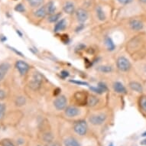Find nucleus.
Returning <instances> with one entry per match:
<instances>
[{
	"instance_id": "obj_1",
	"label": "nucleus",
	"mask_w": 146,
	"mask_h": 146,
	"mask_svg": "<svg viewBox=\"0 0 146 146\" xmlns=\"http://www.w3.org/2000/svg\"><path fill=\"white\" fill-rule=\"evenodd\" d=\"M116 66H117L118 69L122 72L129 71L132 67V64L129 60L124 56H121L118 58L116 60Z\"/></svg>"
},
{
	"instance_id": "obj_2",
	"label": "nucleus",
	"mask_w": 146,
	"mask_h": 146,
	"mask_svg": "<svg viewBox=\"0 0 146 146\" xmlns=\"http://www.w3.org/2000/svg\"><path fill=\"white\" fill-rule=\"evenodd\" d=\"M42 82H43L42 76L40 74H38V73H35V74H34L31 81L29 82V86L32 90H38L39 89L41 88Z\"/></svg>"
},
{
	"instance_id": "obj_3",
	"label": "nucleus",
	"mask_w": 146,
	"mask_h": 146,
	"mask_svg": "<svg viewBox=\"0 0 146 146\" xmlns=\"http://www.w3.org/2000/svg\"><path fill=\"white\" fill-rule=\"evenodd\" d=\"M53 103L57 110H64L67 107V100L64 95H59L56 97Z\"/></svg>"
},
{
	"instance_id": "obj_4",
	"label": "nucleus",
	"mask_w": 146,
	"mask_h": 146,
	"mask_svg": "<svg viewBox=\"0 0 146 146\" xmlns=\"http://www.w3.org/2000/svg\"><path fill=\"white\" fill-rule=\"evenodd\" d=\"M74 132L79 135H85L87 132V124L84 120H80L75 122L74 125Z\"/></svg>"
},
{
	"instance_id": "obj_5",
	"label": "nucleus",
	"mask_w": 146,
	"mask_h": 146,
	"mask_svg": "<svg viewBox=\"0 0 146 146\" xmlns=\"http://www.w3.org/2000/svg\"><path fill=\"white\" fill-rule=\"evenodd\" d=\"M106 120V115L103 113L93 115L89 118V122L94 125H100L105 122Z\"/></svg>"
},
{
	"instance_id": "obj_6",
	"label": "nucleus",
	"mask_w": 146,
	"mask_h": 146,
	"mask_svg": "<svg viewBox=\"0 0 146 146\" xmlns=\"http://www.w3.org/2000/svg\"><path fill=\"white\" fill-rule=\"evenodd\" d=\"M15 67L18 70V71L20 74L21 76H24L29 72L30 69V66H29L26 62H25L23 60H18L15 63Z\"/></svg>"
},
{
	"instance_id": "obj_7",
	"label": "nucleus",
	"mask_w": 146,
	"mask_h": 146,
	"mask_svg": "<svg viewBox=\"0 0 146 146\" xmlns=\"http://www.w3.org/2000/svg\"><path fill=\"white\" fill-rule=\"evenodd\" d=\"M74 99L77 104L86 105V104H87L88 96L86 93H84V92H77L74 94Z\"/></svg>"
},
{
	"instance_id": "obj_8",
	"label": "nucleus",
	"mask_w": 146,
	"mask_h": 146,
	"mask_svg": "<svg viewBox=\"0 0 146 146\" xmlns=\"http://www.w3.org/2000/svg\"><path fill=\"white\" fill-rule=\"evenodd\" d=\"M65 115H67V117L72 118L75 117L80 114V109L77 106H69L66 107V109L64 110Z\"/></svg>"
},
{
	"instance_id": "obj_9",
	"label": "nucleus",
	"mask_w": 146,
	"mask_h": 146,
	"mask_svg": "<svg viewBox=\"0 0 146 146\" xmlns=\"http://www.w3.org/2000/svg\"><path fill=\"white\" fill-rule=\"evenodd\" d=\"M88 12L84 9H78L76 11V18L77 21L80 23H84L88 19Z\"/></svg>"
},
{
	"instance_id": "obj_10",
	"label": "nucleus",
	"mask_w": 146,
	"mask_h": 146,
	"mask_svg": "<svg viewBox=\"0 0 146 146\" xmlns=\"http://www.w3.org/2000/svg\"><path fill=\"white\" fill-rule=\"evenodd\" d=\"M129 26L133 31H141L144 28V25L141 20L134 19L129 22Z\"/></svg>"
},
{
	"instance_id": "obj_11",
	"label": "nucleus",
	"mask_w": 146,
	"mask_h": 146,
	"mask_svg": "<svg viewBox=\"0 0 146 146\" xmlns=\"http://www.w3.org/2000/svg\"><path fill=\"white\" fill-rule=\"evenodd\" d=\"M67 26V22L66 19H63L59 20L58 22H56L54 28V31L58 33V32H60V31H64L66 29Z\"/></svg>"
},
{
	"instance_id": "obj_12",
	"label": "nucleus",
	"mask_w": 146,
	"mask_h": 146,
	"mask_svg": "<svg viewBox=\"0 0 146 146\" xmlns=\"http://www.w3.org/2000/svg\"><path fill=\"white\" fill-rule=\"evenodd\" d=\"M113 90L115 91V93L119 94H127V90L125 88V86L122 84L121 82L116 81L115 82L113 85Z\"/></svg>"
},
{
	"instance_id": "obj_13",
	"label": "nucleus",
	"mask_w": 146,
	"mask_h": 146,
	"mask_svg": "<svg viewBox=\"0 0 146 146\" xmlns=\"http://www.w3.org/2000/svg\"><path fill=\"white\" fill-rule=\"evenodd\" d=\"M10 68V64L8 62H3L0 64V81H2Z\"/></svg>"
},
{
	"instance_id": "obj_14",
	"label": "nucleus",
	"mask_w": 146,
	"mask_h": 146,
	"mask_svg": "<svg viewBox=\"0 0 146 146\" xmlns=\"http://www.w3.org/2000/svg\"><path fill=\"white\" fill-rule=\"evenodd\" d=\"M63 10L65 13L68 15L73 14L75 12V5L74 4L71 2H67L64 3V5L63 6Z\"/></svg>"
},
{
	"instance_id": "obj_15",
	"label": "nucleus",
	"mask_w": 146,
	"mask_h": 146,
	"mask_svg": "<svg viewBox=\"0 0 146 146\" xmlns=\"http://www.w3.org/2000/svg\"><path fill=\"white\" fill-rule=\"evenodd\" d=\"M105 44L106 46V48H107L108 50H110V51H113V50L115 49V44L114 43V41L112 39V38L110 37H106L105 38Z\"/></svg>"
},
{
	"instance_id": "obj_16",
	"label": "nucleus",
	"mask_w": 146,
	"mask_h": 146,
	"mask_svg": "<svg viewBox=\"0 0 146 146\" xmlns=\"http://www.w3.org/2000/svg\"><path fill=\"white\" fill-rule=\"evenodd\" d=\"M47 15H48V12H47V9H46V5L41 6L35 12V15L38 18H40V19H43V18L46 17Z\"/></svg>"
},
{
	"instance_id": "obj_17",
	"label": "nucleus",
	"mask_w": 146,
	"mask_h": 146,
	"mask_svg": "<svg viewBox=\"0 0 146 146\" xmlns=\"http://www.w3.org/2000/svg\"><path fill=\"white\" fill-rule=\"evenodd\" d=\"M129 87L131 90L133 91H135L137 93H142L143 91V87L141 84L138 83V82L132 81L129 84Z\"/></svg>"
},
{
	"instance_id": "obj_18",
	"label": "nucleus",
	"mask_w": 146,
	"mask_h": 146,
	"mask_svg": "<svg viewBox=\"0 0 146 146\" xmlns=\"http://www.w3.org/2000/svg\"><path fill=\"white\" fill-rule=\"evenodd\" d=\"M65 146H81V145L77 141V139H75L73 137H69L64 140Z\"/></svg>"
},
{
	"instance_id": "obj_19",
	"label": "nucleus",
	"mask_w": 146,
	"mask_h": 146,
	"mask_svg": "<svg viewBox=\"0 0 146 146\" xmlns=\"http://www.w3.org/2000/svg\"><path fill=\"white\" fill-rule=\"evenodd\" d=\"M61 15H61L60 12L50 15L48 18V22H50V23H56V22H58L60 20Z\"/></svg>"
},
{
	"instance_id": "obj_20",
	"label": "nucleus",
	"mask_w": 146,
	"mask_h": 146,
	"mask_svg": "<svg viewBox=\"0 0 146 146\" xmlns=\"http://www.w3.org/2000/svg\"><path fill=\"white\" fill-rule=\"evenodd\" d=\"M99 103V98L96 96L94 95H90L88 96V100H87V104L89 106L94 107L95 106L97 105Z\"/></svg>"
},
{
	"instance_id": "obj_21",
	"label": "nucleus",
	"mask_w": 146,
	"mask_h": 146,
	"mask_svg": "<svg viewBox=\"0 0 146 146\" xmlns=\"http://www.w3.org/2000/svg\"><path fill=\"white\" fill-rule=\"evenodd\" d=\"M96 17L98 18V19L100 21H105L106 20V14L103 9L100 6H97L96 9Z\"/></svg>"
},
{
	"instance_id": "obj_22",
	"label": "nucleus",
	"mask_w": 146,
	"mask_h": 146,
	"mask_svg": "<svg viewBox=\"0 0 146 146\" xmlns=\"http://www.w3.org/2000/svg\"><path fill=\"white\" fill-rule=\"evenodd\" d=\"M96 70L101 73H104V74H110L113 71V67L109 65H100L98 66Z\"/></svg>"
},
{
	"instance_id": "obj_23",
	"label": "nucleus",
	"mask_w": 146,
	"mask_h": 146,
	"mask_svg": "<svg viewBox=\"0 0 146 146\" xmlns=\"http://www.w3.org/2000/svg\"><path fill=\"white\" fill-rule=\"evenodd\" d=\"M46 9H47V12L48 15H52L54 14L56 12V6L54 5V3L53 2H49V3L46 5Z\"/></svg>"
},
{
	"instance_id": "obj_24",
	"label": "nucleus",
	"mask_w": 146,
	"mask_h": 146,
	"mask_svg": "<svg viewBox=\"0 0 146 146\" xmlns=\"http://www.w3.org/2000/svg\"><path fill=\"white\" fill-rule=\"evenodd\" d=\"M28 2L31 7L38 8L43 4L44 0H28Z\"/></svg>"
},
{
	"instance_id": "obj_25",
	"label": "nucleus",
	"mask_w": 146,
	"mask_h": 146,
	"mask_svg": "<svg viewBox=\"0 0 146 146\" xmlns=\"http://www.w3.org/2000/svg\"><path fill=\"white\" fill-rule=\"evenodd\" d=\"M25 98L23 97V96H19V97H17L16 100H15V104L18 106H22L25 105Z\"/></svg>"
},
{
	"instance_id": "obj_26",
	"label": "nucleus",
	"mask_w": 146,
	"mask_h": 146,
	"mask_svg": "<svg viewBox=\"0 0 146 146\" xmlns=\"http://www.w3.org/2000/svg\"><path fill=\"white\" fill-rule=\"evenodd\" d=\"M139 104L141 106V109L146 112V96H141L139 100Z\"/></svg>"
},
{
	"instance_id": "obj_27",
	"label": "nucleus",
	"mask_w": 146,
	"mask_h": 146,
	"mask_svg": "<svg viewBox=\"0 0 146 146\" xmlns=\"http://www.w3.org/2000/svg\"><path fill=\"white\" fill-rule=\"evenodd\" d=\"M6 110V106L4 103H0V119L4 116Z\"/></svg>"
},
{
	"instance_id": "obj_28",
	"label": "nucleus",
	"mask_w": 146,
	"mask_h": 146,
	"mask_svg": "<svg viewBox=\"0 0 146 146\" xmlns=\"http://www.w3.org/2000/svg\"><path fill=\"white\" fill-rule=\"evenodd\" d=\"M97 86L101 90L103 91V93H105V92H106V91L108 90V86H106V84H104L103 82H100V83H98Z\"/></svg>"
},
{
	"instance_id": "obj_29",
	"label": "nucleus",
	"mask_w": 146,
	"mask_h": 146,
	"mask_svg": "<svg viewBox=\"0 0 146 146\" xmlns=\"http://www.w3.org/2000/svg\"><path fill=\"white\" fill-rule=\"evenodd\" d=\"M90 90L92 91V92H94V93H95V94H103V92L102 90H101L99 88L98 86H90Z\"/></svg>"
},
{
	"instance_id": "obj_30",
	"label": "nucleus",
	"mask_w": 146,
	"mask_h": 146,
	"mask_svg": "<svg viewBox=\"0 0 146 146\" xmlns=\"http://www.w3.org/2000/svg\"><path fill=\"white\" fill-rule=\"evenodd\" d=\"M1 144L3 146H15L13 142L10 141L9 139H3Z\"/></svg>"
},
{
	"instance_id": "obj_31",
	"label": "nucleus",
	"mask_w": 146,
	"mask_h": 146,
	"mask_svg": "<svg viewBox=\"0 0 146 146\" xmlns=\"http://www.w3.org/2000/svg\"><path fill=\"white\" fill-rule=\"evenodd\" d=\"M15 10L16 12H24L25 9L24 5H22V4H18V5H15Z\"/></svg>"
},
{
	"instance_id": "obj_32",
	"label": "nucleus",
	"mask_w": 146,
	"mask_h": 146,
	"mask_svg": "<svg viewBox=\"0 0 146 146\" xmlns=\"http://www.w3.org/2000/svg\"><path fill=\"white\" fill-rule=\"evenodd\" d=\"M60 39H61V41H62L64 44H68L70 42L69 36L67 35H66V34H65V35H62Z\"/></svg>"
},
{
	"instance_id": "obj_33",
	"label": "nucleus",
	"mask_w": 146,
	"mask_h": 146,
	"mask_svg": "<svg viewBox=\"0 0 146 146\" xmlns=\"http://www.w3.org/2000/svg\"><path fill=\"white\" fill-rule=\"evenodd\" d=\"M60 76L63 77V78H67L70 76L69 72L67 71V70H62L60 72Z\"/></svg>"
},
{
	"instance_id": "obj_34",
	"label": "nucleus",
	"mask_w": 146,
	"mask_h": 146,
	"mask_svg": "<svg viewBox=\"0 0 146 146\" xmlns=\"http://www.w3.org/2000/svg\"><path fill=\"white\" fill-rule=\"evenodd\" d=\"M70 82L74 83V84H79V85H86V86H89V84L87 83H86V82L78 81V80H70Z\"/></svg>"
},
{
	"instance_id": "obj_35",
	"label": "nucleus",
	"mask_w": 146,
	"mask_h": 146,
	"mask_svg": "<svg viewBox=\"0 0 146 146\" xmlns=\"http://www.w3.org/2000/svg\"><path fill=\"white\" fill-rule=\"evenodd\" d=\"M84 24H83V23H81V24H80L77 27V29H76V31L77 32H79V31H81L83 29H84Z\"/></svg>"
},
{
	"instance_id": "obj_36",
	"label": "nucleus",
	"mask_w": 146,
	"mask_h": 146,
	"mask_svg": "<svg viewBox=\"0 0 146 146\" xmlns=\"http://www.w3.org/2000/svg\"><path fill=\"white\" fill-rule=\"evenodd\" d=\"M85 48H86V46L84 45V44H80L79 45H77V47L76 48V49H77V50H79V51H80V50H84Z\"/></svg>"
},
{
	"instance_id": "obj_37",
	"label": "nucleus",
	"mask_w": 146,
	"mask_h": 146,
	"mask_svg": "<svg viewBox=\"0 0 146 146\" xmlns=\"http://www.w3.org/2000/svg\"><path fill=\"white\" fill-rule=\"evenodd\" d=\"M132 1V0H118L119 3H120L121 4H124V5H125V4H129V3H131Z\"/></svg>"
},
{
	"instance_id": "obj_38",
	"label": "nucleus",
	"mask_w": 146,
	"mask_h": 146,
	"mask_svg": "<svg viewBox=\"0 0 146 146\" xmlns=\"http://www.w3.org/2000/svg\"><path fill=\"white\" fill-rule=\"evenodd\" d=\"M5 97V92L3 90H0V100H3Z\"/></svg>"
},
{
	"instance_id": "obj_39",
	"label": "nucleus",
	"mask_w": 146,
	"mask_h": 146,
	"mask_svg": "<svg viewBox=\"0 0 146 146\" xmlns=\"http://www.w3.org/2000/svg\"><path fill=\"white\" fill-rule=\"evenodd\" d=\"M47 146H60V145L58 142H52V141H50L49 143L47 145Z\"/></svg>"
},
{
	"instance_id": "obj_40",
	"label": "nucleus",
	"mask_w": 146,
	"mask_h": 146,
	"mask_svg": "<svg viewBox=\"0 0 146 146\" xmlns=\"http://www.w3.org/2000/svg\"><path fill=\"white\" fill-rule=\"evenodd\" d=\"M11 48V50H13V51H14L15 53H16L17 54H19V56H21V57H23V54H22V53L21 52H19V50H15V48Z\"/></svg>"
},
{
	"instance_id": "obj_41",
	"label": "nucleus",
	"mask_w": 146,
	"mask_h": 146,
	"mask_svg": "<svg viewBox=\"0 0 146 146\" xmlns=\"http://www.w3.org/2000/svg\"><path fill=\"white\" fill-rule=\"evenodd\" d=\"M60 90L59 88H57L54 91V96H59L60 95Z\"/></svg>"
},
{
	"instance_id": "obj_42",
	"label": "nucleus",
	"mask_w": 146,
	"mask_h": 146,
	"mask_svg": "<svg viewBox=\"0 0 146 146\" xmlns=\"http://www.w3.org/2000/svg\"><path fill=\"white\" fill-rule=\"evenodd\" d=\"M141 145H146V139H145L144 140H142L141 141Z\"/></svg>"
},
{
	"instance_id": "obj_43",
	"label": "nucleus",
	"mask_w": 146,
	"mask_h": 146,
	"mask_svg": "<svg viewBox=\"0 0 146 146\" xmlns=\"http://www.w3.org/2000/svg\"><path fill=\"white\" fill-rule=\"evenodd\" d=\"M139 2L143 4H146V0H139Z\"/></svg>"
},
{
	"instance_id": "obj_44",
	"label": "nucleus",
	"mask_w": 146,
	"mask_h": 146,
	"mask_svg": "<svg viewBox=\"0 0 146 146\" xmlns=\"http://www.w3.org/2000/svg\"><path fill=\"white\" fill-rule=\"evenodd\" d=\"M17 33H18V34H19V35L20 37H22V34H21V33H20L19 31V30H17Z\"/></svg>"
},
{
	"instance_id": "obj_45",
	"label": "nucleus",
	"mask_w": 146,
	"mask_h": 146,
	"mask_svg": "<svg viewBox=\"0 0 146 146\" xmlns=\"http://www.w3.org/2000/svg\"><path fill=\"white\" fill-rule=\"evenodd\" d=\"M141 136H142V137H145V136H146V132H144L143 134L141 135Z\"/></svg>"
},
{
	"instance_id": "obj_46",
	"label": "nucleus",
	"mask_w": 146,
	"mask_h": 146,
	"mask_svg": "<svg viewBox=\"0 0 146 146\" xmlns=\"http://www.w3.org/2000/svg\"><path fill=\"white\" fill-rule=\"evenodd\" d=\"M109 146H114V145H113V143H110V145H109Z\"/></svg>"
},
{
	"instance_id": "obj_47",
	"label": "nucleus",
	"mask_w": 146,
	"mask_h": 146,
	"mask_svg": "<svg viewBox=\"0 0 146 146\" xmlns=\"http://www.w3.org/2000/svg\"><path fill=\"white\" fill-rule=\"evenodd\" d=\"M14 1H16V0H14Z\"/></svg>"
},
{
	"instance_id": "obj_48",
	"label": "nucleus",
	"mask_w": 146,
	"mask_h": 146,
	"mask_svg": "<svg viewBox=\"0 0 146 146\" xmlns=\"http://www.w3.org/2000/svg\"><path fill=\"white\" fill-rule=\"evenodd\" d=\"M38 146H41V145H38Z\"/></svg>"
}]
</instances>
